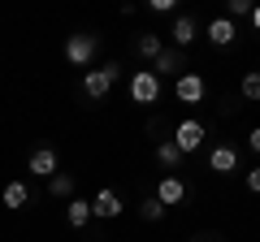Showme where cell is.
I'll return each instance as SVG.
<instances>
[{
    "label": "cell",
    "mask_w": 260,
    "mask_h": 242,
    "mask_svg": "<svg viewBox=\"0 0 260 242\" xmlns=\"http://www.w3.org/2000/svg\"><path fill=\"white\" fill-rule=\"evenodd\" d=\"M204 134H208V130H204V121L186 117V121H178V130H174V139H169V143H174L182 156H191V151L204 147Z\"/></svg>",
    "instance_id": "6da1fadb"
},
{
    "label": "cell",
    "mask_w": 260,
    "mask_h": 242,
    "mask_svg": "<svg viewBox=\"0 0 260 242\" xmlns=\"http://www.w3.org/2000/svg\"><path fill=\"white\" fill-rule=\"evenodd\" d=\"M130 100L135 104H156L160 100V78L152 69H135L130 74Z\"/></svg>",
    "instance_id": "7a4b0ae2"
},
{
    "label": "cell",
    "mask_w": 260,
    "mask_h": 242,
    "mask_svg": "<svg viewBox=\"0 0 260 242\" xmlns=\"http://www.w3.org/2000/svg\"><path fill=\"white\" fill-rule=\"evenodd\" d=\"M117 69L121 65H113V61H109V65H100V69H91V74L83 78V91L91 95V100H104V95L113 91V83H117Z\"/></svg>",
    "instance_id": "3957f363"
},
{
    "label": "cell",
    "mask_w": 260,
    "mask_h": 242,
    "mask_svg": "<svg viewBox=\"0 0 260 242\" xmlns=\"http://www.w3.org/2000/svg\"><path fill=\"white\" fill-rule=\"evenodd\" d=\"M174 95L182 104H200L208 95V83H204V74H191V69H186V74H178V83H174Z\"/></svg>",
    "instance_id": "277c9868"
},
{
    "label": "cell",
    "mask_w": 260,
    "mask_h": 242,
    "mask_svg": "<svg viewBox=\"0 0 260 242\" xmlns=\"http://www.w3.org/2000/svg\"><path fill=\"white\" fill-rule=\"evenodd\" d=\"M91 56H95V35H70L65 39V61H70V65L83 69Z\"/></svg>",
    "instance_id": "5b68a950"
},
{
    "label": "cell",
    "mask_w": 260,
    "mask_h": 242,
    "mask_svg": "<svg viewBox=\"0 0 260 242\" xmlns=\"http://www.w3.org/2000/svg\"><path fill=\"white\" fill-rule=\"evenodd\" d=\"M91 216H100V221H117V216H121V195L104 186L100 195L91 199Z\"/></svg>",
    "instance_id": "8992f818"
},
{
    "label": "cell",
    "mask_w": 260,
    "mask_h": 242,
    "mask_svg": "<svg viewBox=\"0 0 260 242\" xmlns=\"http://www.w3.org/2000/svg\"><path fill=\"white\" fill-rule=\"evenodd\" d=\"M156 199H160V208L182 204V199H186V182H182V177H160V182H156Z\"/></svg>",
    "instance_id": "52a82bcc"
},
{
    "label": "cell",
    "mask_w": 260,
    "mask_h": 242,
    "mask_svg": "<svg viewBox=\"0 0 260 242\" xmlns=\"http://www.w3.org/2000/svg\"><path fill=\"white\" fill-rule=\"evenodd\" d=\"M204 35H208V44H213V48H230L239 30H234V22H230V18H213Z\"/></svg>",
    "instance_id": "ba28073f"
},
{
    "label": "cell",
    "mask_w": 260,
    "mask_h": 242,
    "mask_svg": "<svg viewBox=\"0 0 260 242\" xmlns=\"http://www.w3.org/2000/svg\"><path fill=\"white\" fill-rule=\"evenodd\" d=\"M208 169H213V173H234V169H239V151L234 147H213L208 151Z\"/></svg>",
    "instance_id": "9c48e42d"
},
{
    "label": "cell",
    "mask_w": 260,
    "mask_h": 242,
    "mask_svg": "<svg viewBox=\"0 0 260 242\" xmlns=\"http://www.w3.org/2000/svg\"><path fill=\"white\" fill-rule=\"evenodd\" d=\"M0 204L9 208V212H18V208H26V204H30V190H26V182H9V186L0 190Z\"/></svg>",
    "instance_id": "30bf717a"
},
{
    "label": "cell",
    "mask_w": 260,
    "mask_h": 242,
    "mask_svg": "<svg viewBox=\"0 0 260 242\" xmlns=\"http://www.w3.org/2000/svg\"><path fill=\"white\" fill-rule=\"evenodd\" d=\"M30 173H35V177H52V173H56V151H52V147L30 151Z\"/></svg>",
    "instance_id": "8fae6325"
},
{
    "label": "cell",
    "mask_w": 260,
    "mask_h": 242,
    "mask_svg": "<svg viewBox=\"0 0 260 242\" xmlns=\"http://www.w3.org/2000/svg\"><path fill=\"white\" fill-rule=\"evenodd\" d=\"M65 221L74 225V229H87V225H91V204H87V199H70V208H65Z\"/></svg>",
    "instance_id": "7c38bea8"
},
{
    "label": "cell",
    "mask_w": 260,
    "mask_h": 242,
    "mask_svg": "<svg viewBox=\"0 0 260 242\" xmlns=\"http://www.w3.org/2000/svg\"><path fill=\"white\" fill-rule=\"evenodd\" d=\"M169 35H174L178 52H186V48L195 44V22H191V18H178V22H174V30H169Z\"/></svg>",
    "instance_id": "4fadbf2b"
},
{
    "label": "cell",
    "mask_w": 260,
    "mask_h": 242,
    "mask_svg": "<svg viewBox=\"0 0 260 242\" xmlns=\"http://www.w3.org/2000/svg\"><path fill=\"white\" fill-rule=\"evenodd\" d=\"M152 74H156V78H160V74H182V52H160Z\"/></svg>",
    "instance_id": "5bb4252c"
},
{
    "label": "cell",
    "mask_w": 260,
    "mask_h": 242,
    "mask_svg": "<svg viewBox=\"0 0 260 242\" xmlns=\"http://www.w3.org/2000/svg\"><path fill=\"white\" fill-rule=\"evenodd\" d=\"M239 91H243V100H251V104H260V69H251V74H243V83H239Z\"/></svg>",
    "instance_id": "9a60e30c"
},
{
    "label": "cell",
    "mask_w": 260,
    "mask_h": 242,
    "mask_svg": "<svg viewBox=\"0 0 260 242\" xmlns=\"http://www.w3.org/2000/svg\"><path fill=\"white\" fill-rule=\"evenodd\" d=\"M156 160H160V165H165V169H178V165H182V151H178L174 147V143H160V147H156Z\"/></svg>",
    "instance_id": "2e32d148"
},
{
    "label": "cell",
    "mask_w": 260,
    "mask_h": 242,
    "mask_svg": "<svg viewBox=\"0 0 260 242\" xmlns=\"http://www.w3.org/2000/svg\"><path fill=\"white\" fill-rule=\"evenodd\" d=\"M48 190H52L56 199H65L70 190H74V177H70V173H52V182H48Z\"/></svg>",
    "instance_id": "e0dca14e"
},
{
    "label": "cell",
    "mask_w": 260,
    "mask_h": 242,
    "mask_svg": "<svg viewBox=\"0 0 260 242\" xmlns=\"http://www.w3.org/2000/svg\"><path fill=\"white\" fill-rule=\"evenodd\" d=\"M139 52L148 56V61H156V56L165 52V48H160V39H156V35H143V39H139Z\"/></svg>",
    "instance_id": "ac0fdd59"
},
{
    "label": "cell",
    "mask_w": 260,
    "mask_h": 242,
    "mask_svg": "<svg viewBox=\"0 0 260 242\" xmlns=\"http://www.w3.org/2000/svg\"><path fill=\"white\" fill-rule=\"evenodd\" d=\"M143 221H160V216H165V208H160V199H143Z\"/></svg>",
    "instance_id": "d6986e66"
},
{
    "label": "cell",
    "mask_w": 260,
    "mask_h": 242,
    "mask_svg": "<svg viewBox=\"0 0 260 242\" xmlns=\"http://www.w3.org/2000/svg\"><path fill=\"white\" fill-rule=\"evenodd\" d=\"M230 18H251V0H230Z\"/></svg>",
    "instance_id": "ffe728a7"
},
{
    "label": "cell",
    "mask_w": 260,
    "mask_h": 242,
    "mask_svg": "<svg viewBox=\"0 0 260 242\" xmlns=\"http://www.w3.org/2000/svg\"><path fill=\"white\" fill-rule=\"evenodd\" d=\"M247 190H251V195H260V169H251V173H247Z\"/></svg>",
    "instance_id": "44dd1931"
},
{
    "label": "cell",
    "mask_w": 260,
    "mask_h": 242,
    "mask_svg": "<svg viewBox=\"0 0 260 242\" xmlns=\"http://www.w3.org/2000/svg\"><path fill=\"white\" fill-rule=\"evenodd\" d=\"M247 147H251V151H260V126H256V130L247 134Z\"/></svg>",
    "instance_id": "7402d4cb"
},
{
    "label": "cell",
    "mask_w": 260,
    "mask_h": 242,
    "mask_svg": "<svg viewBox=\"0 0 260 242\" xmlns=\"http://www.w3.org/2000/svg\"><path fill=\"white\" fill-rule=\"evenodd\" d=\"M251 26L260 30V5H251Z\"/></svg>",
    "instance_id": "603a6c76"
},
{
    "label": "cell",
    "mask_w": 260,
    "mask_h": 242,
    "mask_svg": "<svg viewBox=\"0 0 260 242\" xmlns=\"http://www.w3.org/2000/svg\"><path fill=\"white\" fill-rule=\"evenodd\" d=\"M200 242H221V238H200Z\"/></svg>",
    "instance_id": "cb8c5ba5"
}]
</instances>
